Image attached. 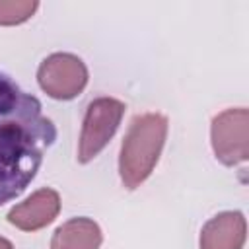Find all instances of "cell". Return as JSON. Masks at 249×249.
I'll return each mask as SVG.
<instances>
[{"mask_svg": "<svg viewBox=\"0 0 249 249\" xmlns=\"http://www.w3.org/2000/svg\"><path fill=\"white\" fill-rule=\"evenodd\" d=\"M101 228L91 218H72L58 226L51 239V249H99Z\"/></svg>", "mask_w": 249, "mask_h": 249, "instance_id": "cell-8", "label": "cell"}, {"mask_svg": "<svg viewBox=\"0 0 249 249\" xmlns=\"http://www.w3.org/2000/svg\"><path fill=\"white\" fill-rule=\"evenodd\" d=\"M39 8L35 0H0V25H18L27 21Z\"/></svg>", "mask_w": 249, "mask_h": 249, "instance_id": "cell-9", "label": "cell"}, {"mask_svg": "<svg viewBox=\"0 0 249 249\" xmlns=\"http://www.w3.org/2000/svg\"><path fill=\"white\" fill-rule=\"evenodd\" d=\"M210 138L216 158L224 165H237L249 158V111L226 109L212 119Z\"/></svg>", "mask_w": 249, "mask_h": 249, "instance_id": "cell-5", "label": "cell"}, {"mask_svg": "<svg viewBox=\"0 0 249 249\" xmlns=\"http://www.w3.org/2000/svg\"><path fill=\"white\" fill-rule=\"evenodd\" d=\"M0 249H14V245H12L10 239H6V237L0 235Z\"/></svg>", "mask_w": 249, "mask_h": 249, "instance_id": "cell-10", "label": "cell"}, {"mask_svg": "<svg viewBox=\"0 0 249 249\" xmlns=\"http://www.w3.org/2000/svg\"><path fill=\"white\" fill-rule=\"evenodd\" d=\"M37 82L49 97L68 101L84 91L88 68L84 60L72 53H53L39 64Z\"/></svg>", "mask_w": 249, "mask_h": 249, "instance_id": "cell-4", "label": "cell"}, {"mask_svg": "<svg viewBox=\"0 0 249 249\" xmlns=\"http://www.w3.org/2000/svg\"><path fill=\"white\" fill-rule=\"evenodd\" d=\"M56 140L41 101L0 72V206L19 196Z\"/></svg>", "mask_w": 249, "mask_h": 249, "instance_id": "cell-1", "label": "cell"}, {"mask_svg": "<svg viewBox=\"0 0 249 249\" xmlns=\"http://www.w3.org/2000/svg\"><path fill=\"white\" fill-rule=\"evenodd\" d=\"M60 212V196L54 189H39L8 212V222L23 231L49 226Z\"/></svg>", "mask_w": 249, "mask_h": 249, "instance_id": "cell-6", "label": "cell"}, {"mask_svg": "<svg viewBox=\"0 0 249 249\" xmlns=\"http://www.w3.org/2000/svg\"><path fill=\"white\" fill-rule=\"evenodd\" d=\"M247 237V222L241 212H220L200 231V249H241Z\"/></svg>", "mask_w": 249, "mask_h": 249, "instance_id": "cell-7", "label": "cell"}, {"mask_svg": "<svg viewBox=\"0 0 249 249\" xmlns=\"http://www.w3.org/2000/svg\"><path fill=\"white\" fill-rule=\"evenodd\" d=\"M167 138V117L161 113L136 115L121 144L119 173L126 189L140 187L154 171Z\"/></svg>", "mask_w": 249, "mask_h": 249, "instance_id": "cell-2", "label": "cell"}, {"mask_svg": "<svg viewBox=\"0 0 249 249\" xmlns=\"http://www.w3.org/2000/svg\"><path fill=\"white\" fill-rule=\"evenodd\" d=\"M124 109V103L115 97H97L88 105L78 144L80 163L91 161L109 144L123 121Z\"/></svg>", "mask_w": 249, "mask_h": 249, "instance_id": "cell-3", "label": "cell"}]
</instances>
